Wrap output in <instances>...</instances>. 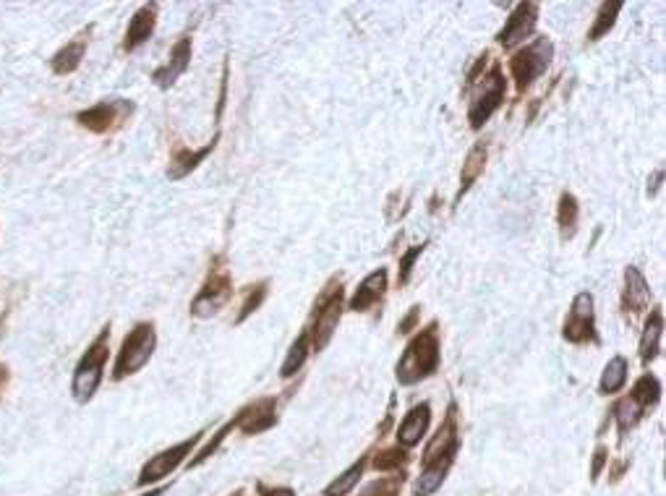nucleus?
I'll list each match as a JSON object with an SVG mask.
<instances>
[{"instance_id":"0eeeda50","label":"nucleus","mask_w":666,"mask_h":496,"mask_svg":"<svg viewBox=\"0 0 666 496\" xmlns=\"http://www.w3.org/2000/svg\"><path fill=\"white\" fill-rule=\"evenodd\" d=\"M562 338L570 345H598L601 342L596 329L594 295L588 291H583L573 298V306H570V311L565 316V324H562Z\"/></svg>"},{"instance_id":"9d476101","label":"nucleus","mask_w":666,"mask_h":496,"mask_svg":"<svg viewBox=\"0 0 666 496\" xmlns=\"http://www.w3.org/2000/svg\"><path fill=\"white\" fill-rule=\"evenodd\" d=\"M460 450V434H458V415H455V403L450 405V413L444 418V424L439 426L434 439L429 442V447L423 452V468L437 465V468H452L455 454Z\"/></svg>"},{"instance_id":"4c0bfd02","label":"nucleus","mask_w":666,"mask_h":496,"mask_svg":"<svg viewBox=\"0 0 666 496\" xmlns=\"http://www.w3.org/2000/svg\"><path fill=\"white\" fill-rule=\"evenodd\" d=\"M661 178H664V173H661V170H656V176H653V186H648V194H651V196H653V194H656V188L661 186Z\"/></svg>"},{"instance_id":"4be33fe9","label":"nucleus","mask_w":666,"mask_h":496,"mask_svg":"<svg viewBox=\"0 0 666 496\" xmlns=\"http://www.w3.org/2000/svg\"><path fill=\"white\" fill-rule=\"evenodd\" d=\"M87 37H79V40H71L69 45L61 47L55 55H52V61H50V68H52V73L55 76H69L73 73L76 68L81 66V61H84V55H87Z\"/></svg>"},{"instance_id":"bb28decb","label":"nucleus","mask_w":666,"mask_h":496,"mask_svg":"<svg viewBox=\"0 0 666 496\" xmlns=\"http://www.w3.org/2000/svg\"><path fill=\"white\" fill-rule=\"evenodd\" d=\"M368 465V457H361L358 463H353L343 475H338L327 489H324V496H345L350 494L353 489H356V483L361 481V475L366 471Z\"/></svg>"},{"instance_id":"6ab92c4d","label":"nucleus","mask_w":666,"mask_h":496,"mask_svg":"<svg viewBox=\"0 0 666 496\" xmlns=\"http://www.w3.org/2000/svg\"><path fill=\"white\" fill-rule=\"evenodd\" d=\"M217 141H220V134H214V138L209 141V144H205L202 149H186V147H181L176 155H173V159H170V165H167V178L170 181H181V178H186V176H191L205 159L217 149Z\"/></svg>"},{"instance_id":"f8f14e48","label":"nucleus","mask_w":666,"mask_h":496,"mask_svg":"<svg viewBox=\"0 0 666 496\" xmlns=\"http://www.w3.org/2000/svg\"><path fill=\"white\" fill-rule=\"evenodd\" d=\"M538 24V3H518L515 11L507 16V24L497 32V43L509 50L528 40Z\"/></svg>"},{"instance_id":"a211bd4d","label":"nucleus","mask_w":666,"mask_h":496,"mask_svg":"<svg viewBox=\"0 0 666 496\" xmlns=\"http://www.w3.org/2000/svg\"><path fill=\"white\" fill-rule=\"evenodd\" d=\"M429 424H432V405H429V403H421V405L411 407V413L403 418V424H400V429H397V444H400L403 450L415 447V444L426 436Z\"/></svg>"},{"instance_id":"c756f323","label":"nucleus","mask_w":666,"mask_h":496,"mask_svg":"<svg viewBox=\"0 0 666 496\" xmlns=\"http://www.w3.org/2000/svg\"><path fill=\"white\" fill-rule=\"evenodd\" d=\"M267 295H270V280H262V282H256L252 285L249 291H246V298H243V303H241V311H238V319H235V324H243L253 311H259V306L267 300Z\"/></svg>"},{"instance_id":"c85d7f7f","label":"nucleus","mask_w":666,"mask_h":496,"mask_svg":"<svg viewBox=\"0 0 666 496\" xmlns=\"http://www.w3.org/2000/svg\"><path fill=\"white\" fill-rule=\"evenodd\" d=\"M641 405L645 407V410H651V407L656 405L659 400H661V382L653 377V374H643L638 382H635V386H633V392H630Z\"/></svg>"},{"instance_id":"393cba45","label":"nucleus","mask_w":666,"mask_h":496,"mask_svg":"<svg viewBox=\"0 0 666 496\" xmlns=\"http://www.w3.org/2000/svg\"><path fill=\"white\" fill-rule=\"evenodd\" d=\"M309 356H311V338H309V329H303L299 338H296V342L290 345V350H288V356L282 361V368H280V377L282 379L296 377Z\"/></svg>"},{"instance_id":"2eb2a0df","label":"nucleus","mask_w":666,"mask_h":496,"mask_svg":"<svg viewBox=\"0 0 666 496\" xmlns=\"http://www.w3.org/2000/svg\"><path fill=\"white\" fill-rule=\"evenodd\" d=\"M275 424H277L275 397L253 400L252 405H246L238 415H235V429H241L243 434H262V431L272 429Z\"/></svg>"},{"instance_id":"cd10ccee","label":"nucleus","mask_w":666,"mask_h":496,"mask_svg":"<svg viewBox=\"0 0 666 496\" xmlns=\"http://www.w3.org/2000/svg\"><path fill=\"white\" fill-rule=\"evenodd\" d=\"M620 11H622V3H601V5H598L596 22H594L591 32H588V43H598L604 34H609V32H612V26L617 24Z\"/></svg>"},{"instance_id":"ddd939ff","label":"nucleus","mask_w":666,"mask_h":496,"mask_svg":"<svg viewBox=\"0 0 666 496\" xmlns=\"http://www.w3.org/2000/svg\"><path fill=\"white\" fill-rule=\"evenodd\" d=\"M651 288H648V282H645L643 272L638 270V267H627L624 270V288H622V314L624 319H635V316H641L651 306Z\"/></svg>"},{"instance_id":"e433bc0d","label":"nucleus","mask_w":666,"mask_h":496,"mask_svg":"<svg viewBox=\"0 0 666 496\" xmlns=\"http://www.w3.org/2000/svg\"><path fill=\"white\" fill-rule=\"evenodd\" d=\"M262 496H296L293 489H285V486H280V489H270V491H264Z\"/></svg>"},{"instance_id":"f704fd0d","label":"nucleus","mask_w":666,"mask_h":496,"mask_svg":"<svg viewBox=\"0 0 666 496\" xmlns=\"http://www.w3.org/2000/svg\"><path fill=\"white\" fill-rule=\"evenodd\" d=\"M418 314H421V306H414L411 311H408V316L405 319H400V324H397V332L400 335H408L411 329L415 327V321H418Z\"/></svg>"},{"instance_id":"5701e85b","label":"nucleus","mask_w":666,"mask_h":496,"mask_svg":"<svg viewBox=\"0 0 666 496\" xmlns=\"http://www.w3.org/2000/svg\"><path fill=\"white\" fill-rule=\"evenodd\" d=\"M630 377V363L624 356H614L612 361L606 363L604 374H601V382H598V395H617L622 386L627 384Z\"/></svg>"},{"instance_id":"f03ea898","label":"nucleus","mask_w":666,"mask_h":496,"mask_svg":"<svg viewBox=\"0 0 666 496\" xmlns=\"http://www.w3.org/2000/svg\"><path fill=\"white\" fill-rule=\"evenodd\" d=\"M108 356H110V327H105L92 339V345L87 348V353L81 356V361L76 363L73 382H71V392H73V400L76 403H90L92 400L97 386L102 384V377H105Z\"/></svg>"},{"instance_id":"dca6fc26","label":"nucleus","mask_w":666,"mask_h":496,"mask_svg":"<svg viewBox=\"0 0 666 496\" xmlns=\"http://www.w3.org/2000/svg\"><path fill=\"white\" fill-rule=\"evenodd\" d=\"M387 280H390V272L385 270V267L371 272L366 280L356 288V293L350 295L347 309L356 311V314H364L368 309H374L376 303H382L385 293H387Z\"/></svg>"},{"instance_id":"58836bf2","label":"nucleus","mask_w":666,"mask_h":496,"mask_svg":"<svg viewBox=\"0 0 666 496\" xmlns=\"http://www.w3.org/2000/svg\"><path fill=\"white\" fill-rule=\"evenodd\" d=\"M235 496H241V491H238V494H235Z\"/></svg>"},{"instance_id":"39448f33","label":"nucleus","mask_w":666,"mask_h":496,"mask_svg":"<svg viewBox=\"0 0 666 496\" xmlns=\"http://www.w3.org/2000/svg\"><path fill=\"white\" fill-rule=\"evenodd\" d=\"M554 58V45L549 37H536L530 45L523 50H518L509 61V73L515 79V90L518 94H526V91L547 73V68L552 66Z\"/></svg>"},{"instance_id":"6e6552de","label":"nucleus","mask_w":666,"mask_h":496,"mask_svg":"<svg viewBox=\"0 0 666 496\" xmlns=\"http://www.w3.org/2000/svg\"><path fill=\"white\" fill-rule=\"evenodd\" d=\"M131 115H134V102L131 100L110 97V100H102L92 108L76 113V120H79V126H84L92 134H113Z\"/></svg>"},{"instance_id":"423d86ee","label":"nucleus","mask_w":666,"mask_h":496,"mask_svg":"<svg viewBox=\"0 0 666 496\" xmlns=\"http://www.w3.org/2000/svg\"><path fill=\"white\" fill-rule=\"evenodd\" d=\"M479 91L473 94L471 100V108H468V120H471V129L473 131H481L483 126L489 123V118L497 113L505 102L507 94V81L505 73H502V66L494 63L491 71L483 76V81L479 79Z\"/></svg>"},{"instance_id":"1a4fd4ad","label":"nucleus","mask_w":666,"mask_h":496,"mask_svg":"<svg viewBox=\"0 0 666 496\" xmlns=\"http://www.w3.org/2000/svg\"><path fill=\"white\" fill-rule=\"evenodd\" d=\"M233 298V280H230V272L225 267H212L207 282L202 285V291L196 293V298L191 300V314L196 319H209V316H217L228 300Z\"/></svg>"},{"instance_id":"c9c22d12","label":"nucleus","mask_w":666,"mask_h":496,"mask_svg":"<svg viewBox=\"0 0 666 496\" xmlns=\"http://www.w3.org/2000/svg\"><path fill=\"white\" fill-rule=\"evenodd\" d=\"M606 460H609V454H606V450H604V447H598L596 457H594V468H591V478H594V481H596L598 475H601V471H604V465H606Z\"/></svg>"},{"instance_id":"a878e982","label":"nucleus","mask_w":666,"mask_h":496,"mask_svg":"<svg viewBox=\"0 0 666 496\" xmlns=\"http://www.w3.org/2000/svg\"><path fill=\"white\" fill-rule=\"evenodd\" d=\"M612 413H614V421H617V429H620V434L622 436H627L630 431L635 429V426L643 421V415L648 413V410H645V407L641 405V403H638L633 395H627V397H622L620 403L614 405Z\"/></svg>"},{"instance_id":"aec40b11","label":"nucleus","mask_w":666,"mask_h":496,"mask_svg":"<svg viewBox=\"0 0 666 496\" xmlns=\"http://www.w3.org/2000/svg\"><path fill=\"white\" fill-rule=\"evenodd\" d=\"M661 335H664V311L653 309L651 316L645 319L643 335H641V361L643 366L653 363L661 353Z\"/></svg>"},{"instance_id":"72a5a7b5","label":"nucleus","mask_w":666,"mask_h":496,"mask_svg":"<svg viewBox=\"0 0 666 496\" xmlns=\"http://www.w3.org/2000/svg\"><path fill=\"white\" fill-rule=\"evenodd\" d=\"M403 486V475H392V478H382L376 483L368 486L366 496H397Z\"/></svg>"},{"instance_id":"7c9ffc66","label":"nucleus","mask_w":666,"mask_h":496,"mask_svg":"<svg viewBox=\"0 0 666 496\" xmlns=\"http://www.w3.org/2000/svg\"><path fill=\"white\" fill-rule=\"evenodd\" d=\"M447 473H450L447 468H437V465H432V468H421V475L415 478V483H414V496L434 494L439 486L444 483Z\"/></svg>"},{"instance_id":"473e14b6","label":"nucleus","mask_w":666,"mask_h":496,"mask_svg":"<svg viewBox=\"0 0 666 496\" xmlns=\"http://www.w3.org/2000/svg\"><path fill=\"white\" fill-rule=\"evenodd\" d=\"M429 243H418V246L408 248L403 256H400V272H397V285L400 288H405L408 282H411V274H414V267H415V259L426 251Z\"/></svg>"},{"instance_id":"412c9836","label":"nucleus","mask_w":666,"mask_h":496,"mask_svg":"<svg viewBox=\"0 0 666 496\" xmlns=\"http://www.w3.org/2000/svg\"><path fill=\"white\" fill-rule=\"evenodd\" d=\"M486 157H489V147L479 141L471 152H468V157L462 162V173H460V188L458 194H455V204L473 188V183L479 181L483 176V167H486Z\"/></svg>"},{"instance_id":"b1692460","label":"nucleus","mask_w":666,"mask_h":496,"mask_svg":"<svg viewBox=\"0 0 666 496\" xmlns=\"http://www.w3.org/2000/svg\"><path fill=\"white\" fill-rule=\"evenodd\" d=\"M577 223H580V204L573 194H562L559 196V206H557V225H559V235L562 241H570L577 233Z\"/></svg>"},{"instance_id":"2f4dec72","label":"nucleus","mask_w":666,"mask_h":496,"mask_svg":"<svg viewBox=\"0 0 666 496\" xmlns=\"http://www.w3.org/2000/svg\"><path fill=\"white\" fill-rule=\"evenodd\" d=\"M408 460H411V457H408V452L400 450V447H392V450L379 452V454L374 457V463H371V465H374L376 471L387 473V471H397V468H403Z\"/></svg>"},{"instance_id":"20e7f679","label":"nucleus","mask_w":666,"mask_h":496,"mask_svg":"<svg viewBox=\"0 0 666 496\" xmlns=\"http://www.w3.org/2000/svg\"><path fill=\"white\" fill-rule=\"evenodd\" d=\"M343 282L335 280L324 288L319 298L314 300V324L309 329V338H311V350L314 353H322L324 348L329 345V339L335 335L338 324H340V316H343Z\"/></svg>"},{"instance_id":"f3484780","label":"nucleus","mask_w":666,"mask_h":496,"mask_svg":"<svg viewBox=\"0 0 666 496\" xmlns=\"http://www.w3.org/2000/svg\"><path fill=\"white\" fill-rule=\"evenodd\" d=\"M155 24H157V3H144L137 14L131 16V22H128L123 50L126 52H134L144 43H149V37L155 34Z\"/></svg>"},{"instance_id":"f257e3e1","label":"nucleus","mask_w":666,"mask_h":496,"mask_svg":"<svg viewBox=\"0 0 666 496\" xmlns=\"http://www.w3.org/2000/svg\"><path fill=\"white\" fill-rule=\"evenodd\" d=\"M442 363V345H439L437 321L423 327L411 342L405 345L400 361H397V382L403 386H414L429 377H434Z\"/></svg>"},{"instance_id":"4468645a","label":"nucleus","mask_w":666,"mask_h":496,"mask_svg":"<svg viewBox=\"0 0 666 496\" xmlns=\"http://www.w3.org/2000/svg\"><path fill=\"white\" fill-rule=\"evenodd\" d=\"M191 52H194V43L191 37H181L176 45L170 47V55L160 68H155L152 73V81L160 87V90H170L181 76H184L188 66H191Z\"/></svg>"},{"instance_id":"7ed1b4c3","label":"nucleus","mask_w":666,"mask_h":496,"mask_svg":"<svg viewBox=\"0 0 666 496\" xmlns=\"http://www.w3.org/2000/svg\"><path fill=\"white\" fill-rule=\"evenodd\" d=\"M157 348V332L152 321H138L137 327L123 338V345L118 350V361L113 368V379L120 382L126 377L138 374L147 363L152 361Z\"/></svg>"},{"instance_id":"9b49d317","label":"nucleus","mask_w":666,"mask_h":496,"mask_svg":"<svg viewBox=\"0 0 666 496\" xmlns=\"http://www.w3.org/2000/svg\"><path fill=\"white\" fill-rule=\"evenodd\" d=\"M202 436L205 434H194L191 439H186L181 444H176V447H170V450H162L160 454H155L144 468H141V473H138V486H149V483H157L162 481L165 475H170L181 463H184L186 457L194 452V447L202 442Z\"/></svg>"}]
</instances>
